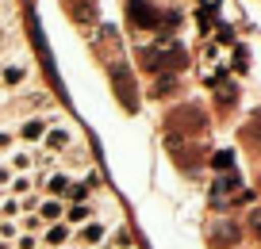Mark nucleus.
Here are the masks:
<instances>
[{
    "label": "nucleus",
    "instance_id": "nucleus-21",
    "mask_svg": "<svg viewBox=\"0 0 261 249\" xmlns=\"http://www.w3.org/2000/svg\"><path fill=\"white\" fill-rule=\"evenodd\" d=\"M169 89H177V77H162L158 80V96H165Z\"/></svg>",
    "mask_w": 261,
    "mask_h": 249
},
{
    "label": "nucleus",
    "instance_id": "nucleus-2",
    "mask_svg": "<svg viewBox=\"0 0 261 249\" xmlns=\"http://www.w3.org/2000/svg\"><path fill=\"white\" fill-rule=\"evenodd\" d=\"M185 50L173 46V50H142V69L158 73V69H185Z\"/></svg>",
    "mask_w": 261,
    "mask_h": 249
},
{
    "label": "nucleus",
    "instance_id": "nucleus-19",
    "mask_svg": "<svg viewBox=\"0 0 261 249\" xmlns=\"http://www.w3.org/2000/svg\"><path fill=\"white\" fill-rule=\"evenodd\" d=\"M0 215H4V218L19 215V200H16V196H12V200H0Z\"/></svg>",
    "mask_w": 261,
    "mask_h": 249
},
{
    "label": "nucleus",
    "instance_id": "nucleus-18",
    "mask_svg": "<svg viewBox=\"0 0 261 249\" xmlns=\"http://www.w3.org/2000/svg\"><path fill=\"white\" fill-rule=\"evenodd\" d=\"M65 196L77 200V203H85V200H89V184H69V188H65Z\"/></svg>",
    "mask_w": 261,
    "mask_h": 249
},
{
    "label": "nucleus",
    "instance_id": "nucleus-24",
    "mask_svg": "<svg viewBox=\"0 0 261 249\" xmlns=\"http://www.w3.org/2000/svg\"><path fill=\"white\" fill-rule=\"evenodd\" d=\"M23 226H27V230H39L42 218H39V215H27V218H23Z\"/></svg>",
    "mask_w": 261,
    "mask_h": 249
},
{
    "label": "nucleus",
    "instance_id": "nucleus-14",
    "mask_svg": "<svg viewBox=\"0 0 261 249\" xmlns=\"http://www.w3.org/2000/svg\"><path fill=\"white\" fill-rule=\"evenodd\" d=\"M31 165H35V157H31V153L16 150V153H12V165H8V169H12V173H27Z\"/></svg>",
    "mask_w": 261,
    "mask_h": 249
},
{
    "label": "nucleus",
    "instance_id": "nucleus-11",
    "mask_svg": "<svg viewBox=\"0 0 261 249\" xmlns=\"http://www.w3.org/2000/svg\"><path fill=\"white\" fill-rule=\"evenodd\" d=\"M81 241H85V245L104 241V223H85V226H81Z\"/></svg>",
    "mask_w": 261,
    "mask_h": 249
},
{
    "label": "nucleus",
    "instance_id": "nucleus-6",
    "mask_svg": "<svg viewBox=\"0 0 261 249\" xmlns=\"http://www.w3.org/2000/svg\"><path fill=\"white\" fill-rule=\"evenodd\" d=\"M230 192H238V173H227V177H219L212 184V203H215V207H223Z\"/></svg>",
    "mask_w": 261,
    "mask_h": 249
},
{
    "label": "nucleus",
    "instance_id": "nucleus-5",
    "mask_svg": "<svg viewBox=\"0 0 261 249\" xmlns=\"http://www.w3.org/2000/svg\"><path fill=\"white\" fill-rule=\"evenodd\" d=\"M112 80H115V92H119V100H123L127 107H135V85H130L127 65H115V69H112Z\"/></svg>",
    "mask_w": 261,
    "mask_h": 249
},
{
    "label": "nucleus",
    "instance_id": "nucleus-22",
    "mask_svg": "<svg viewBox=\"0 0 261 249\" xmlns=\"http://www.w3.org/2000/svg\"><path fill=\"white\" fill-rule=\"evenodd\" d=\"M250 230L261 238V207H253V215H250Z\"/></svg>",
    "mask_w": 261,
    "mask_h": 249
},
{
    "label": "nucleus",
    "instance_id": "nucleus-3",
    "mask_svg": "<svg viewBox=\"0 0 261 249\" xmlns=\"http://www.w3.org/2000/svg\"><path fill=\"white\" fill-rule=\"evenodd\" d=\"M169 130H188V134H200V130H207V119H204V112L200 107H180V112H173L169 115Z\"/></svg>",
    "mask_w": 261,
    "mask_h": 249
},
{
    "label": "nucleus",
    "instance_id": "nucleus-16",
    "mask_svg": "<svg viewBox=\"0 0 261 249\" xmlns=\"http://www.w3.org/2000/svg\"><path fill=\"white\" fill-rule=\"evenodd\" d=\"M31 184H35L31 177H12V196H16V200H19V196H27V192H31Z\"/></svg>",
    "mask_w": 261,
    "mask_h": 249
},
{
    "label": "nucleus",
    "instance_id": "nucleus-9",
    "mask_svg": "<svg viewBox=\"0 0 261 249\" xmlns=\"http://www.w3.org/2000/svg\"><path fill=\"white\" fill-rule=\"evenodd\" d=\"M212 241H215V245H230V241H238V226L234 223H219L215 234H212Z\"/></svg>",
    "mask_w": 261,
    "mask_h": 249
},
{
    "label": "nucleus",
    "instance_id": "nucleus-8",
    "mask_svg": "<svg viewBox=\"0 0 261 249\" xmlns=\"http://www.w3.org/2000/svg\"><path fill=\"white\" fill-rule=\"evenodd\" d=\"M46 127H50V119H27L23 127H19V138H23V142H39V138L46 134Z\"/></svg>",
    "mask_w": 261,
    "mask_h": 249
},
{
    "label": "nucleus",
    "instance_id": "nucleus-7",
    "mask_svg": "<svg viewBox=\"0 0 261 249\" xmlns=\"http://www.w3.org/2000/svg\"><path fill=\"white\" fill-rule=\"evenodd\" d=\"M65 8L81 23H96V0H65Z\"/></svg>",
    "mask_w": 261,
    "mask_h": 249
},
{
    "label": "nucleus",
    "instance_id": "nucleus-20",
    "mask_svg": "<svg viewBox=\"0 0 261 249\" xmlns=\"http://www.w3.org/2000/svg\"><path fill=\"white\" fill-rule=\"evenodd\" d=\"M0 80H8V85H19V80H23V69H19V65H12V69L0 73Z\"/></svg>",
    "mask_w": 261,
    "mask_h": 249
},
{
    "label": "nucleus",
    "instance_id": "nucleus-12",
    "mask_svg": "<svg viewBox=\"0 0 261 249\" xmlns=\"http://www.w3.org/2000/svg\"><path fill=\"white\" fill-rule=\"evenodd\" d=\"M65 218H69V223H77V226H81V223H92V207H89V203H77V207L65 211Z\"/></svg>",
    "mask_w": 261,
    "mask_h": 249
},
{
    "label": "nucleus",
    "instance_id": "nucleus-27",
    "mask_svg": "<svg viewBox=\"0 0 261 249\" xmlns=\"http://www.w3.org/2000/svg\"><path fill=\"white\" fill-rule=\"evenodd\" d=\"M8 146H12V134H8V130H0V150H8Z\"/></svg>",
    "mask_w": 261,
    "mask_h": 249
},
{
    "label": "nucleus",
    "instance_id": "nucleus-1",
    "mask_svg": "<svg viewBox=\"0 0 261 249\" xmlns=\"http://www.w3.org/2000/svg\"><path fill=\"white\" fill-rule=\"evenodd\" d=\"M127 16H130V23L139 27V31H158V27H177V12H158L150 0H130L127 4Z\"/></svg>",
    "mask_w": 261,
    "mask_h": 249
},
{
    "label": "nucleus",
    "instance_id": "nucleus-26",
    "mask_svg": "<svg viewBox=\"0 0 261 249\" xmlns=\"http://www.w3.org/2000/svg\"><path fill=\"white\" fill-rule=\"evenodd\" d=\"M12 177H16V173H12L8 165H0V184H12Z\"/></svg>",
    "mask_w": 261,
    "mask_h": 249
},
{
    "label": "nucleus",
    "instance_id": "nucleus-17",
    "mask_svg": "<svg viewBox=\"0 0 261 249\" xmlns=\"http://www.w3.org/2000/svg\"><path fill=\"white\" fill-rule=\"evenodd\" d=\"M212 165H215V169H230V165H234V153H230V150H219V153L212 157Z\"/></svg>",
    "mask_w": 261,
    "mask_h": 249
},
{
    "label": "nucleus",
    "instance_id": "nucleus-4",
    "mask_svg": "<svg viewBox=\"0 0 261 249\" xmlns=\"http://www.w3.org/2000/svg\"><path fill=\"white\" fill-rule=\"evenodd\" d=\"M42 146H46V153H65L69 146H73V130L69 127H46Z\"/></svg>",
    "mask_w": 261,
    "mask_h": 249
},
{
    "label": "nucleus",
    "instance_id": "nucleus-10",
    "mask_svg": "<svg viewBox=\"0 0 261 249\" xmlns=\"http://www.w3.org/2000/svg\"><path fill=\"white\" fill-rule=\"evenodd\" d=\"M62 215H65V207H62L58 200H46V203H39V218H42V223H58Z\"/></svg>",
    "mask_w": 261,
    "mask_h": 249
},
{
    "label": "nucleus",
    "instance_id": "nucleus-23",
    "mask_svg": "<svg viewBox=\"0 0 261 249\" xmlns=\"http://www.w3.org/2000/svg\"><path fill=\"white\" fill-rule=\"evenodd\" d=\"M115 245H119V249H130V234H127V230H115Z\"/></svg>",
    "mask_w": 261,
    "mask_h": 249
},
{
    "label": "nucleus",
    "instance_id": "nucleus-25",
    "mask_svg": "<svg viewBox=\"0 0 261 249\" xmlns=\"http://www.w3.org/2000/svg\"><path fill=\"white\" fill-rule=\"evenodd\" d=\"M16 245L19 249H35V238H31V234H23V238H16Z\"/></svg>",
    "mask_w": 261,
    "mask_h": 249
},
{
    "label": "nucleus",
    "instance_id": "nucleus-15",
    "mask_svg": "<svg viewBox=\"0 0 261 249\" xmlns=\"http://www.w3.org/2000/svg\"><path fill=\"white\" fill-rule=\"evenodd\" d=\"M46 188L54 196H65V188H69V180H65V173H54V177H46Z\"/></svg>",
    "mask_w": 261,
    "mask_h": 249
},
{
    "label": "nucleus",
    "instance_id": "nucleus-13",
    "mask_svg": "<svg viewBox=\"0 0 261 249\" xmlns=\"http://www.w3.org/2000/svg\"><path fill=\"white\" fill-rule=\"evenodd\" d=\"M65 238H69V230H65L62 223H54V226L46 230V245H54V249H62V245H65Z\"/></svg>",
    "mask_w": 261,
    "mask_h": 249
}]
</instances>
